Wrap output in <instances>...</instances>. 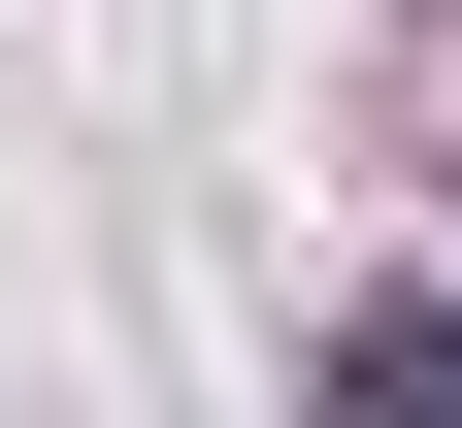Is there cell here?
<instances>
[{
	"label": "cell",
	"instance_id": "obj_1",
	"mask_svg": "<svg viewBox=\"0 0 462 428\" xmlns=\"http://www.w3.org/2000/svg\"><path fill=\"white\" fill-rule=\"evenodd\" d=\"M364 132H396V165H430V198H462V0H430V33H396V99H364Z\"/></svg>",
	"mask_w": 462,
	"mask_h": 428
}]
</instances>
